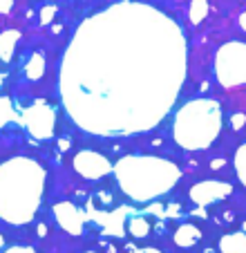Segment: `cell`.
Wrapping results in <instances>:
<instances>
[{
  "mask_svg": "<svg viewBox=\"0 0 246 253\" xmlns=\"http://www.w3.org/2000/svg\"><path fill=\"white\" fill-rule=\"evenodd\" d=\"M219 251L222 253H246V233L244 231L226 233L219 240Z\"/></svg>",
  "mask_w": 246,
  "mask_h": 253,
  "instance_id": "obj_11",
  "label": "cell"
},
{
  "mask_svg": "<svg viewBox=\"0 0 246 253\" xmlns=\"http://www.w3.org/2000/svg\"><path fill=\"white\" fill-rule=\"evenodd\" d=\"M206 16H208V2L206 0H193V5H190V23L199 25L204 23Z\"/></svg>",
  "mask_w": 246,
  "mask_h": 253,
  "instance_id": "obj_16",
  "label": "cell"
},
{
  "mask_svg": "<svg viewBox=\"0 0 246 253\" xmlns=\"http://www.w3.org/2000/svg\"><path fill=\"white\" fill-rule=\"evenodd\" d=\"M20 124L29 132V137L45 141L54 137L56 130V108L47 99H36L20 112Z\"/></svg>",
  "mask_w": 246,
  "mask_h": 253,
  "instance_id": "obj_6",
  "label": "cell"
},
{
  "mask_svg": "<svg viewBox=\"0 0 246 253\" xmlns=\"http://www.w3.org/2000/svg\"><path fill=\"white\" fill-rule=\"evenodd\" d=\"M233 164H235L237 179H240L242 186L246 188V143H242L240 148H237V153H235V159H233Z\"/></svg>",
  "mask_w": 246,
  "mask_h": 253,
  "instance_id": "obj_15",
  "label": "cell"
},
{
  "mask_svg": "<svg viewBox=\"0 0 246 253\" xmlns=\"http://www.w3.org/2000/svg\"><path fill=\"white\" fill-rule=\"evenodd\" d=\"M222 166H224V159H215V162L210 164V168H213V170H215V168H222Z\"/></svg>",
  "mask_w": 246,
  "mask_h": 253,
  "instance_id": "obj_24",
  "label": "cell"
},
{
  "mask_svg": "<svg viewBox=\"0 0 246 253\" xmlns=\"http://www.w3.org/2000/svg\"><path fill=\"white\" fill-rule=\"evenodd\" d=\"M45 56L43 52H36L32 54V58L27 61V65H25V77L29 79V81H38V79H43L45 74Z\"/></svg>",
  "mask_w": 246,
  "mask_h": 253,
  "instance_id": "obj_14",
  "label": "cell"
},
{
  "mask_svg": "<svg viewBox=\"0 0 246 253\" xmlns=\"http://www.w3.org/2000/svg\"><path fill=\"white\" fill-rule=\"evenodd\" d=\"M215 77L226 90L246 83V43L228 41L215 54Z\"/></svg>",
  "mask_w": 246,
  "mask_h": 253,
  "instance_id": "obj_5",
  "label": "cell"
},
{
  "mask_svg": "<svg viewBox=\"0 0 246 253\" xmlns=\"http://www.w3.org/2000/svg\"><path fill=\"white\" fill-rule=\"evenodd\" d=\"M224 126L222 105L215 99H193L179 108L175 115L172 134L179 148L206 150L219 137Z\"/></svg>",
  "mask_w": 246,
  "mask_h": 253,
  "instance_id": "obj_4",
  "label": "cell"
},
{
  "mask_svg": "<svg viewBox=\"0 0 246 253\" xmlns=\"http://www.w3.org/2000/svg\"><path fill=\"white\" fill-rule=\"evenodd\" d=\"M202 240V229L195 224H181L175 231V244L177 247H193Z\"/></svg>",
  "mask_w": 246,
  "mask_h": 253,
  "instance_id": "obj_12",
  "label": "cell"
},
{
  "mask_svg": "<svg viewBox=\"0 0 246 253\" xmlns=\"http://www.w3.org/2000/svg\"><path fill=\"white\" fill-rule=\"evenodd\" d=\"M188 74V43L161 9L121 0L85 18L65 47L58 94L67 117L96 137L155 130Z\"/></svg>",
  "mask_w": 246,
  "mask_h": 253,
  "instance_id": "obj_1",
  "label": "cell"
},
{
  "mask_svg": "<svg viewBox=\"0 0 246 253\" xmlns=\"http://www.w3.org/2000/svg\"><path fill=\"white\" fill-rule=\"evenodd\" d=\"M231 193H233V186L228 182L206 179V182H199L190 188V200L197 206H210V204H217V202L226 200Z\"/></svg>",
  "mask_w": 246,
  "mask_h": 253,
  "instance_id": "obj_8",
  "label": "cell"
},
{
  "mask_svg": "<svg viewBox=\"0 0 246 253\" xmlns=\"http://www.w3.org/2000/svg\"><path fill=\"white\" fill-rule=\"evenodd\" d=\"M139 253H161L159 249H155V247H146V249H141Z\"/></svg>",
  "mask_w": 246,
  "mask_h": 253,
  "instance_id": "obj_23",
  "label": "cell"
},
{
  "mask_svg": "<svg viewBox=\"0 0 246 253\" xmlns=\"http://www.w3.org/2000/svg\"><path fill=\"white\" fill-rule=\"evenodd\" d=\"M14 7V0H0V14H7Z\"/></svg>",
  "mask_w": 246,
  "mask_h": 253,
  "instance_id": "obj_21",
  "label": "cell"
},
{
  "mask_svg": "<svg viewBox=\"0 0 246 253\" xmlns=\"http://www.w3.org/2000/svg\"><path fill=\"white\" fill-rule=\"evenodd\" d=\"M11 124H20V112L14 108L9 96H0V128Z\"/></svg>",
  "mask_w": 246,
  "mask_h": 253,
  "instance_id": "obj_13",
  "label": "cell"
},
{
  "mask_svg": "<svg viewBox=\"0 0 246 253\" xmlns=\"http://www.w3.org/2000/svg\"><path fill=\"white\" fill-rule=\"evenodd\" d=\"M246 124V115H242V112H237V115L231 117V128L233 130H242Z\"/></svg>",
  "mask_w": 246,
  "mask_h": 253,
  "instance_id": "obj_19",
  "label": "cell"
},
{
  "mask_svg": "<svg viewBox=\"0 0 246 253\" xmlns=\"http://www.w3.org/2000/svg\"><path fill=\"white\" fill-rule=\"evenodd\" d=\"M2 253H38L36 249H32V247H11V249H7V251H2Z\"/></svg>",
  "mask_w": 246,
  "mask_h": 253,
  "instance_id": "obj_20",
  "label": "cell"
},
{
  "mask_svg": "<svg viewBox=\"0 0 246 253\" xmlns=\"http://www.w3.org/2000/svg\"><path fill=\"white\" fill-rule=\"evenodd\" d=\"M72 168L79 172L83 179H101V177L112 172V164L108 162V157L96 150H81L72 159Z\"/></svg>",
  "mask_w": 246,
  "mask_h": 253,
  "instance_id": "obj_7",
  "label": "cell"
},
{
  "mask_svg": "<svg viewBox=\"0 0 246 253\" xmlns=\"http://www.w3.org/2000/svg\"><path fill=\"white\" fill-rule=\"evenodd\" d=\"M128 231L134 235V238H146L150 233V222L146 217H132L128 222Z\"/></svg>",
  "mask_w": 246,
  "mask_h": 253,
  "instance_id": "obj_17",
  "label": "cell"
},
{
  "mask_svg": "<svg viewBox=\"0 0 246 253\" xmlns=\"http://www.w3.org/2000/svg\"><path fill=\"white\" fill-rule=\"evenodd\" d=\"M5 247V238H2V235H0V249Z\"/></svg>",
  "mask_w": 246,
  "mask_h": 253,
  "instance_id": "obj_25",
  "label": "cell"
},
{
  "mask_svg": "<svg viewBox=\"0 0 246 253\" xmlns=\"http://www.w3.org/2000/svg\"><path fill=\"white\" fill-rule=\"evenodd\" d=\"M18 41H20V32H18V29H7V32L0 34V61H2V63H11Z\"/></svg>",
  "mask_w": 246,
  "mask_h": 253,
  "instance_id": "obj_10",
  "label": "cell"
},
{
  "mask_svg": "<svg viewBox=\"0 0 246 253\" xmlns=\"http://www.w3.org/2000/svg\"><path fill=\"white\" fill-rule=\"evenodd\" d=\"M240 27L246 32V11H242V16H240Z\"/></svg>",
  "mask_w": 246,
  "mask_h": 253,
  "instance_id": "obj_22",
  "label": "cell"
},
{
  "mask_svg": "<svg viewBox=\"0 0 246 253\" xmlns=\"http://www.w3.org/2000/svg\"><path fill=\"white\" fill-rule=\"evenodd\" d=\"M54 16H56V7H54V5L43 7V9H41V23H43V25H49V23L54 20Z\"/></svg>",
  "mask_w": 246,
  "mask_h": 253,
  "instance_id": "obj_18",
  "label": "cell"
},
{
  "mask_svg": "<svg viewBox=\"0 0 246 253\" xmlns=\"http://www.w3.org/2000/svg\"><path fill=\"white\" fill-rule=\"evenodd\" d=\"M112 172L121 191L139 204L170 193L181 177L175 162L157 155H125L114 164Z\"/></svg>",
  "mask_w": 246,
  "mask_h": 253,
  "instance_id": "obj_3",
  "label": "cell"
},
{
  "mask_svg": "<svg viewBox=\"0 0 246 253\" xmlns=\"http://www.w3.org/2000/svg\"><path fill=\"white\" fill-rule=\"evenodd\" d=\"M47 170L32 157H11L0 164V220L27 224L43 204Z\"/></svg>",
  "mask_w": 246,
  "mask_h": 253,
  "instance_id": "obj_2",
  "label": "cell"
},
{
  "mask_svg": "<svg viewBox=\"0 0 246 253\" xmlns=\"http://www.w3.org/2000/svg\"><path fill=\"white\" fill-rule=\"evenodd\" d=\"M54 217H56L58 226L70 235H81L85 229V215L72 202H58L54 204Z\"/></svg>",
  "mask_w": 246,
  "mask_h": 253,
  "instance_id": "obj_9",
  "label": "cell"
}]
</instances>
